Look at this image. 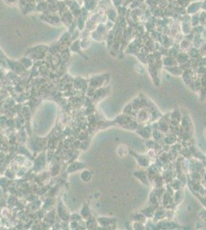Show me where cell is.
I'll return each mask as SVG.
<instances>
[{
	"label": "cell",
	"instance_id": "6da1fadb",
	"mask_svg": "<svg viewBox=\"0 0 206 230\" xmlns=\"http://www.w3.org/2000/svg\"><path fill=\"white\" fill-rule=\"evenodd\" d=\"M133 156H136V160L139 163V165H141L143 167H148L150 164V160L148 156H144V155H139V154H136V153H134L131 151Z\"/></svg>",
	"mask_w": 206,
	"mask_h": 230
},
{
	"label": "cell",
	"instance_id": "7a4b0ae2",
	"mask_svg": "<svg viewBox=\"0 0 206 230\" xmlns=\"http://www.w3.org/2000/svg\"><path fill=\"white\" fill-rule=\"evenodd\" d=\"M139 133H140V135L144 138H149L151 136L152 130L149 128V127H144L139 129Z\"/></svg>",
	"mask_w": 206,
	"mask_h": 230
},
{
	"label": "cell",
	"instance_id": "3957f363",
	"mask_svg": "<svg viewBox=\"0 0 206 230\" xmlns=\"http://www.w3.org/2000/svg\"><path fill=\"white\" fill-rule=\"evenodd\" d=\"M135 175H136L142 183H145V185L149 184V179H148L147 173H145V171H137V173H136Z\"/></svg>",
	"mask_w": 206,
	"mask_h": 230
},
{
	"label": "cell",
	"instance_id": "277c9868",
	"mask_svg": "<svg viewBox=\"0 0 206 230\" xmlns=\"http://www.w3.org/2000/svg\"><path fill=\"white\" fill-rule=\"evenodd\" d=\"M165 216L166 213L164 209H157V210H155L153 216H154V219H155V220H162V219H163L165 217Z\"/></svg>",
	"mask_w": 206,
	"mask_h": 230
},
{
	"label": "cell",
	"instance_id": "5b68a950",
	"mask_svg": "<svg viewBox=\"0 0 206 230\" xmlns=\"http://www.w3.org/2000/svg\"><path fill=\"white\" fill-rule=\"evenodd\" d=\"M160 227H162V229H173L176 228L177 225H176L173 222H171V221H162L160 223Z\"/></svg>",
	"mask_w": 206,
	"mask_h": 230
},
{
	"label": "cell",
	"instance_id": "8992f818",
	"mask_svg": "<svg viewBox=\"0 0 206 230\" xmlns=\"http://www.w3.org/2000/svg\"><path fill=\"white\" fill-rule=\"evenodd\" d=\"M147 217L144 215L143 213H137L136 215H134V220L135 222H139V223H145Z\"/></svg>",
	"mask_w": 206,
	"mask_h": 230
},
{
	"label": "cell",
	"instance_id": "52a82bcc",
	"mask_svg": "<svg viewBox=\"0 0 206 230\" xmlns=\"http://www.w3.org/2000/svg\"><path fill=\"white\" fill-rule=\"evenodd\" d=\"M164 142L166 143L167 144H172L175 142V139L173 136H167L165 138H164Z\"/></svg>",
	"mask_w": 206,
	"mask_h": 230
},
{
	"label": "cell",
	"instance_id": "ba28073f",
	"mask_svg": "<svg viewBox=\"0 0 206 230\" xmlns=\"http://www.w3.org/2000/svg\"><path fill=\"white\" fill-rule=\"evenodd\" d=\"M155 156H156V154H155V151L154 150V149L152 148L148 151V156L149 157L154 158Z\"/></svg>",
	"mask_w": 206,
	"mask_h": 230
},
{
	"label": "cell",
	"instance_id": "9c48e42d",
	"mask_svg": "<svg viewBox=\"0 0 206 230\" xmlns=\"http://www.w3.org/2000/svg\"><path fill=\"white\" fill-rule=\"evenodd\" d=\"M204 178H205V180L206 181V173H205V177H204Z\"/></svg>",
	"mask_w": 206,
	"mask_h": 230
}]
</instances>
